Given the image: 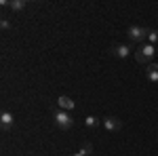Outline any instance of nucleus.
<instances>
[{
	"mask_svg": "<svg viewBox=\"0 0 158 156\" xmlns=\"http://www.w3.org/2000/svg\"><path fill=\"white\" fill-rule=\"evenodd\" d=\"M91 150H93V145H91V144H85V148H82V152H85V154H91Z\"/></svg>",
	"mask_w": 158,
	"mask_h": 156,
	"instance_id": "f8f14e48",
	"label": "nucleus"
},
{
	"mask_svg": "<svg viewBox=\"0 0 158 156\" xmlns=\"http://www.w3.org/2000/svg\"><path fill=\"white\" fill-rule=\"evenodd\" d=\"M146 76L150 82H158V63H150L146 68Z\"/></svg>",
	"mask_w": 158,
	"mask_h": 156,
	"instance_id": "0eeeda50",
	"label": "nucleus"
},
{
	"mask_svg": "<svg viewBox=\"0 0 158 156\" xmlns=\"http://www.w3.org/2000/svg\"><path fill=\"white\" fill-rule=\"evenodd\" d=\"M127 34H129V38H131L133 42H141V40H146V38H148L150 30H148V27H141V25H131Z\"/></svg>",
	"mask_w": 158,
	"mask_h": 156,
	"instance_id": "7ed1b4c3",
	"label": "nucleus"
},
{
	"mask_svg": "<svg viewBox=\"0 0 158 156\" xmlns=\"http://www.w3.org/2000/svg\"><path fill=\"white\" fill-rule=\"evenodd\" d=\"M0 25H2V30H9V27H11V23H9L6 19H2V23H0Z\"/></svg>",
	"mask_w": 158,
	"mask_h": 156,
	"instance_id": "ddd939ff",
	"label": "nucleus"
},
{
	"mask_svg": "<svg viewBox=\"0 0 158 156\" xmlns=\"http://www.w3.org/2000/svg\"><path fill=\"white\" fill-rule=\"evenodd\" d=\"M110 51H112V55L118 57V59H127V57L131 55V47H127V44H114Z\"/></svg>",
	"mask_w": 158,
	"mask_h": 156,
	"instance_id": "39448f33",
	"label": "nucleus"
},
{
	"mask_svg": "<svg viewBox=\"0 0 158 156\" xmlns=\"http://www.w3.org/2000/svg\"><path fill=\"white\" fill-rule=\"evenodd\" d=\"M2 4H4V6H9V9H13V11H23L27 2H25V0H13V2H6V0H4Z\"/></svg>",
	"mask_w": 158,
	"mask_h": 156,
	"instance_id": "1a4fd4ad",
	"label": "nucleus"
},
{
	"mask_svg": "<svg viewBox=\"0 0 158 156\" xmlns=\"http://www.w3.org/2000/svg\"><path fill=\"white\" fill-rule=\"evenodd\" d=\"M148 40H150V44L158 42V30H150V34H148Z\"/></svg>",
	"mask_w": 158,
	"mask_h": 156,
	"instance_id": "9b49d317",
	"label": "nucleus"
},
{
	"mask_svg": "<svg viewBox=\"0 0 158 156\" xmlns=\"http://www.w3.org/2000/svg\"><path fill=\"white\" fill-rule=\"evenodd\" d=\"M154 55H156V51H154V44H141V47L135 51V59L139 61V63H152L154 59Z\"/></svg>",
	"mask_w": 158,
	"mask_h": 156,
	"instance_id": "f03ea898",
	"label": "nucleus"
},
{
	"mask_svg": "<svg viewBox=\"0 0 158 156\" xmlns=\"http://www.w3.org/2000/svg\"><path fill=\"white\" fill-rule=\"evenodd\" d=\"M53 118H55V124H57L59 129H63V131H68V129L74 127V118L65 110H53Z\"/></svg>",
	"mask_w": 158,
	"mask_h": 156,
	"instance_id": "f257e3e1",
	"label": "nucleus"
},
{
	"mask_svg": "<svg viewBox=\"0 0 158 156\" xmlns=\"http://www.w3.org/2000/svg\"><path fill=\"white\" fill-rule=\"evenodd\" d=\"M72 156H86V154L82 152V150H80V152H76V154H72Z\"/></svg>",
	"mask_w": 158,
	"mask_h": 156,
	"instance_id": "4468645a",
	"label": "nucleus"
},
{
	"mask_svg": "<svg viewBox=\"0 0 158 156\" xmlns=\"http://www.w3.org/2000/svg\"><path fill=\"white\" fill-rule=\"evenodd\" d=\"M13 124H15L13 114H11V112H6V110H2V114H0V127H2V131H11Z\"/></svg>",
	"mask_w": 158,
	"mask_h": 156,
	"instance_id": "20e7f679",
	"label": "nucleus"
},
{
	"mask_svg": "<svg viewBox=\"0 0 158 156\" xmlns=\"http://www.w3.org/2000/svg\"><path fill=\"white\" fill-rule=\"evenodd\" d=\"M103 127H106L108 131H120L122 122H120V118H114V116H106V118H103Z\"/></svg>",
	"mask_w": 158,
	"mask_h": 156,
	"instance_id": "423d86ee",
	"label": "nucleus"
},
{
	"mask_svg": "<svg viewBox=\"0 0 158 156\" xmlns=\"http://www.w3.org/2000/svg\"><path fill=\"white\" fill-rule=\"evenodd\" d=\"M57 106H59V110H74V101L70 99V97H65V95H61L59 99H57Z\"/></svg>",
	"mask_w": 158,
	"mask_h": 156,
	"instance_id": "6e6552de",
	"label": "nucleus"
},
{
	"mask_svg": "<svg viewBox=\"0 0 158 156\" xmlns=\"http://www.w3.org/2000/svg\"><path fill=\"white\" fill-rule=\"evenodd\" d=\"M85 124L89 127V129H97V127H99V120L95 118V116H86V118H85Z\"/></svg>",
	"mask_w": 158,
	"mask_h": 156,
	"instance_id": "9d476101",
	"label": "nucleus"
}]
</instances>
